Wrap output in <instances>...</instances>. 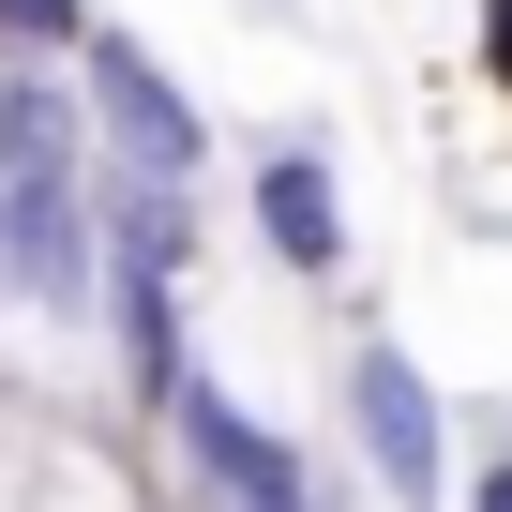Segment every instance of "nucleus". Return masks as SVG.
<instances>
[{
	"label": "nucleus",
	"instance_id": "obj_1",
	"mask_svg": "<svg viewBox=\"0 0 512 512\" xmlns=\"http://www.w3.org/2000/svg\"><path fill=\"white\" fill-rule=\"evenodd\" d=\"M151 422L181 437V467H196V497L211 512H332V482H317V452L302 437H272L211 362H181L166 392H151Z\"/></svg>",
	"mask_w": 512,
	"mask_h": 512
},
{
	"label": "nucleus",
	"instance_id": "obj_2",
	"mask_svg": "<svg viewBox=\"0 0 512 512\" xmlns=\"http://www.w3.org/2000/svg\"><path fill=\"white\" fill-rule=\"evenodd\" d=\"M76 91H91V136L121 151V181H166V196H181V181L211 166V106H196V91H181V76H166V61H151L121 16H91Z\"/></svg>",
	"mask_w": 512,
	"mask_h": 512
},
{
	"label": "nucleus",
	"instance_id": "obj_3",
	"mask_svg": "<svg viewBox=\"0 0 512 512\" xmlns=\"http://www.w3.org/2000/svg\"><path fill=\"white\" fill-rule=\"evenodd\" d=\"M347 437H362V467H377L392 512H452V497H467V482H452V407H437V377H422L392 332L347 347Z\"/></svg>",
	"mask_w": 512,
	"mask_h": 512
},
{
	"label": "nucleus",
	"instance_id": "obj_7",
	"mask_svg": "<svg viewBox=\"0 0 512 512\" xmlns=\"http://www.w3.org/2000/svg\"><path fill=\"white\" fill-rule=\"evenodd\" d=\"M482 31H497V76H512V0H497V16H482Z\"/></svg>",
	"mask_w": 512,
	"mask_h": 512
},
{
	"label": "nucleus",
	"instance_id": "obj_6",
	"mask_svg": "<svg viewBox=\"0 0 512 512\" xmlns=\"http://www.w3.org/2000/svg\"><path fill=\"white\" fill-rule=\"evenodd\" d=\"M452 512H512V452H482V467H467V497H452Z\"/></svg>",
	"mask_w": 512,
	"mask_h": 512
},
{
	"label": "nucleus",
	"instance_id": "obj_4",
	"mask_svg": "<svg viewBox=\"0 0 512 512\" xmlns=\"http://www.w3.org/2000/svg\"><path fill=\"white\" fill-rule=\"evenodd\" d=\"M256 241H272V272H302V287L347 272V181H332V136H272V151H256Z\"/></svg>",
	"mask_w": 512,
	"mask_h": 512
},
{
	"label": "nucleus",
	"instance_id": "obj_5",
	"mask_svg": "<svg viewBox=\"0 0 512 512\" xmlns=\"http://www.w3.org/2000/svg\"><path fill=\"white\" fill-rule=\"evenodd\" d=\"M0 46H16V61H76L91 46V0H0Z\"/></svg>",
	"mask_w": 512,
	"mask_h": 512
}]
</instances>
